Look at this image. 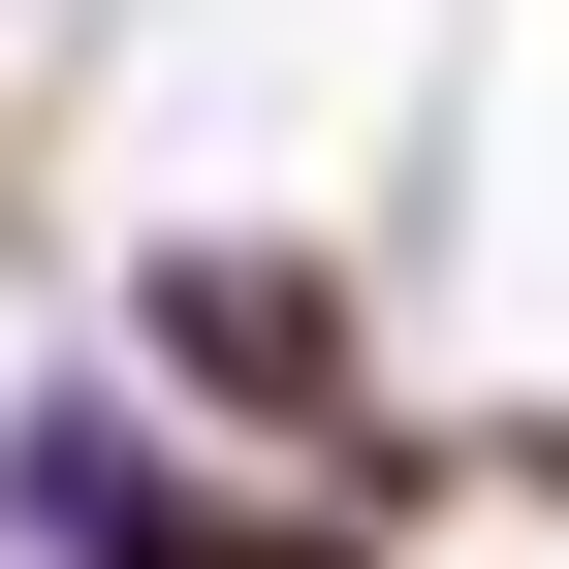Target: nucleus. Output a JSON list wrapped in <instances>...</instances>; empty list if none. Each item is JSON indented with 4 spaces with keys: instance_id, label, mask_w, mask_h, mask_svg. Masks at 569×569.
Listing matches in <instances>:
<instances>
[{
    "instance_id": "f257e3e1",
    "label": "nucleus",
    "mask_w": 569,
    "mask_h": 569,
    "mask_svg": "<svg viewBox=\"0 0 569 569\" xmlns=\"http://www.w3.org/2000/svg\"><path fill=\"white\" fill-rule=\"evenodd\" d=\"M159 380H222V411H348V284L253 253V222H190V253H159Z\"/></svg>"
}]
</instances>
